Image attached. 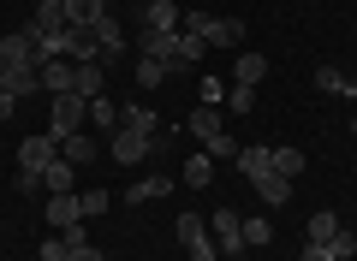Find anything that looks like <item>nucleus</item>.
<instances>
[{
    "label": "nucleus",
    "instance_id": "obj_39",
    "mask_svg": "<svg viewBox=\"0 0 357 261\" xmlns=\"http://www.w3.org/2000/svg\"><path fill=\"white\" fill-rule=\"evenodd\" d=\"M96 6H102V13H114V0H96Z\"/></svg>",
    "mask_w": 357,
    "mask_h": 261
},
{
    "label": "nucleus",
    "instance_id": "obj_18",
    "mask_svg": "<svg viewBox=\"0 0 357 261\" xmlns=\"http://www.w3.org/2000/svg\"><path fill=\"white\" fill-rule=\"evenodd\" d=\"M167 190H173V178H137V184L126 190V202H131V208H137V202H161Z\"/></svg>",
    "mask_w": 357,
    "mask_h": 261
},
{
    "label": "nucleus",
    "instance_id": "obj_28",
    "mask_svg": "<svg viewBox=\"0 0 357 261\" xmlns=\"http://www.w3.org/2000/svg\"><path fill=\"white\" fill-rule=\"evenodd\" d=\"M310 244H333V232H340V220H333V214H310Z\"/></svg>",
    "mask_w": 357,
    "mask_h": 261
},
{
    "label": "nucleus",
    "instance_id": "obj_3",
    "mask_svg": "<svg viewBox=\"0 0 357 261\" xmlns=\"http://www.w3.org/2000/svg\"><path fill=\"white\" fill-rule=\"evenodd\" d=\"M178 244H185V255H191V261H215L220 255V249H215V232H208V220H203V214H178Z\"/></svg>",
    "mask_w": 357,
    "mask_h": 261
},
{
    "label": "nucleus",
    "instance_id": "obj_14",
    "mask_svg": "<svg viewBox=\"0 0 357 261\" xmlns=\"http://www.w3.org/2000/svg\"><path fill=\"white\" fill-rule=\"evenodd\" d=\"M143 30H178V6L173 0H143Z\"/></svg>",
    "mask_w": 357,
    "mask_h": 261
},
{
    "label": "nucleus",
    "instance_id": "obj_24",
    "mask_svg": "<svg viewBox=\"0 0 357 261\" xmlns=\"http://www.w3.org/2000/svg\"><path fill=\"white\" fill-rule=\"evenodd\" d=\"M60 155H66L72 166H89V161H96V143H89L84 131H77V137H66V143H60Z\"/></svg>",
    "mask_w": 357,
    "mask_h": 261
},
{
    "label": "nucleus",
    "instance_id": "obj_25",
    "mask_svg": "<svg viewBox=\"0 0 357 261\" xmlns=\"http://www.w3.org/2000/svg\"><path fill=\"white\" fill-rule=\"evenodd\" d=\"M274 244V226L262 220V214H256V220H244V249H268Z\"/></svg>",
    "mask_w": 357,
    "mask_h": 261
},
{
    "label": "nucleus",
    "instance_id": "obj_26",
    "mask_svg": "<svg viewBox=\"0 0 357 261\" xmlns=\"http://www.w3.org/2000/svg\"><path fill=\"white\" fill-rule=\"evenodd\" d=\"M102 84H107V77H102V65H77V95H84V101H96V95H102Z\"/></svg>",
    "mask_w": 357,
    "mask_h": 261
},
{
    "label": "nucleus",
    "instance_id": "obj_34",
    "mask_svg": "<svg viewBox=\"0 0 357 261\" xmlns=\"http://www.w3.org/2000/svg\"><path fill=\"white\" fill-rule=\"evenodd\" d=\"M66 261H107L96 244H66Z\"/></svg>",
    "mask_w": 357,
    "mask_h": 261
},
{
    "label": "nucleus",
    "instance_id": "obj_2",
    "mask_svg": "<svg viewBox=\"0 0 357 261\" xmlns=\"http://www.w3.org/2000/svg\"><path fill=\"white\" fill-rule=\"evenodd\" d=\"M185 30L203 36L208 48H238L244 42V18H215V13H185Z\"/></svg>",
    "mask_w": 357,
    "mask_h": 261
},
{
    "label": "nucleus",
    "instance_id": "obj_32",
    "mask_svg": "<svg viewBox=\"0 0 357 261\" xmlns=\"http://www.w3.org/2000/svg\"><path fill=\"white\" fill-rule=\"evenodd\" d=\"M328 255H333V261H351V255H357V237L345 232V226H340V232H333V244H328Z\"/></svg>",
    "mask_w": 357,
    "mask_h": 261
},
{
    "label": "nucleus",
    "instance_id": "obj_21",
    "mask_svg": "<svg viewBox=\"0 0 357 261\" xmlns=\"http://www.w3.org/2000/svg\"><path fill=\"white\" fill-rule=\"evenodd\" d=\"M178 184H191V190L215 184V161H208V155H191V161H185V178H178Z\"/></svg>",
    "mask_w": 357,
    "mask_h": 261
},
{
    "label": "nucleus",
    "instance_id": "obj_27",
    "mask_svg": "<svg viewBox=\"0 0 357 261\" xmlns=\"http://www.w3.org/2000/svg\"><path fill=\"white\" fill-rule=\"evenodd\" d=\"M102 13V6H96V0H66V24L72 30H89V18Z\"/></svg>",
    "mask_w": 357,
    "mask_h": 261
},
{
    "label": "nucleus",
    "instance_id": "obj_8",
    "mask_svg": "<svg viewBox=\"0 0 357 261\" xmlns=\"http://www.w3.org/2000/svg\"><path fill=\"white\" fill-rule=\"evenodd\" d=\"M208 232H215V249H220V255H238V249H244V220H238L232 208H220L215 220H208Z\"/></svg>",
    "mask_w": 357,
    "mask_h": 261
},
{
    "label": "nucleus",
    "instance_id": "obj_10",
    "mask_svg": "<svg viewBox=\"0 0 357 261\" xmlns=\"http://www.w3.org/2000/svg\"><path fill=\"white\" fill-rule=\"evenodd\" d=\"M137 54H149V60H167V65H178V30H143V36H137Z\"/></svg>",
    "mask_w": 357,
    "mask_h": 261
},
{
    "label": "nucleus",
    "instance_id": "obj_33",
    "mask_svg": "<svg viewBox=\"0 0 357 261\" xmlns=\"http://www.w3.org/2000/svg\"><path fill=\"white\" fill-rule=\"evenodd\" d=\"M227 107H232V113H256V89H250V84H232Z\"/></svg>",
    "mask_w": 357,
    "mask_h": 261
},
{
    "label": "nucleus",
    "instance_id": "obj_20",
    "mask_svg": "<svg viewBox=\"0 0 357 261\" xmlns=\"http://www.w3.org/2000/svg\"><path fill=\"white\" fill-rule=\"evenodd\" d=\"M238 166H244V178H262V173H274V149H238Z\"/></svg>",
    "mask_w": 357,
    "mask_h": 261
},
{
    "label": "nucleus",
    "instance_id": "obj_9",
    "mask_svg": "<svg viewBox=\"0 0 357 261\" xmlns=\"http://www.w3.org/2000/svg\"><path fill=\"white\" fill-rule=\"evenodd\" d=\"M149 155H155V137H143V131H126V125H119V131H114V161H149Z\"/></svg>",
    "mask_w": 357,
    "mask_h": 261
},
{
    "label": "nucleus",
    "instance_id": "obj_7",
    "mask_svg": "<svg viewBox=\"0 0 357 261\" xmlns=\"http://www.w3.org/2000/svg\"><path fill=\"white\" fill-rule=\"evenodd\" d=\"M36 84H42V95H72L77 89V65L72 60H48V65H36Z\"/></svg>",
    "mask_w": 357,
    "mask_h": 261
},
{
    "label": "nucleus",
    "instance_id": "obj_4",
    "mask_svg": "<svg viewBox=\"0 0 357 261\" xmlns=\"http://www.w3.org/2000/svg\"><path fill=\"white\" fill-rule=\"evenodd\" d=\"M84 107H89V101L77 95V89H72V95H54V119H48V137H54V143L77 137V131H84Z\"/></svg>",
    "mask_w": 357,
    "mask_h": 261
},
{
    "label": "nucleus",
    "instance_id": "obj_37",
    "mask_svg": "<svg viewBox=\"0 0 357 261\" xmlns=\"http://www.w3.org/2000/svg\"><path fill=\"white\" fill-rule=\"evenodd\" d=\"M298 261H333V255H328V244H304V255H298Z\"/></svg>",
    "mask_w": 357,
    "mask_h": 261
},
{
    "label": "nucleus",
    "instance_id": "obj_23",
    "mask_svg": "<svg viewBox=\"0 0 357 261\" xmlns=\"http://www.w3.org/2000/svg\"><path fill=\"white\" fill-rule=\"evenodd\" d=\"M316 84H321V89H328V95H345V101H351V95H357V84H351V77H345V72H340V65H321V72H316Z\"/></svg>",
    "mask_w": 357,
    "mask_h": 261
},
{
    "label": "nucleus",
    "instance_id": "obj_30",
    "mask_svg": "<svg viewBox=\"0 0 357 261\" xmlns=\"http://www.w3.org/2000/svg\"><path fill=\"white\" fill-rule=\"evenodd\" d=\"M203 54H208V42H203V36H191V30L178 36V65H197Z\"/></svg>",
    "mask_w": 357,
    "mask_h": 261
},
{
    "label": "nucleus",
    "instance_id": "obj_12",
    "mask_svg": "<svg viewBox=\"0 0 357 261\" xmlns=\"http://www.w3.org/2000/svg\"><path fill=\"white\" fill-rule=\"evenodd\" d=\"M66 60H72V65H102V48H96V36L66 24Z\"/></svg>",
    "mask_w": 357,
    "mask_h": 261
},
{
    "label": "nucleus",
    "instance_id": "obj_13",
    "mask_svg": "<svg viewBox=\"0 0 357 261\" xmlns=\"http://www.w3.org/2000/svg\"><path fill=\"white\" fill-rule=\"evenodd\" d=\"M48 226H60V232L84 226V208H77V190H66V196H48Z\"/></svg>",
    "mask_w": 357,
    "mask_h": 261
},
{
    "label": "nucleus",
    "instance_id": "obj_38",
    "mask_svg": "<svg viewBox=\"0 0 357 261\" xmlns=\"http://www.w3.org/2000/svg\"><path fill=\"white\" fill-rule=\"evenodd\" d=\"M18 113V95H6V89H0V119H13Z\"/></svg>",
    "mask_w": 357,
    "mask_h": 261
},
{
    "label": "nucleus",
    "instance_id": "obj_31",
    "mask_svg": "<svg viewBox=\"0 0 357 261\" xmlns=\"http://www.w3.org/2000/svg\"><path fill=\"white\" fill-rule=\"evenodd\" d=\"M89 125H119V107L107 95H96V101H89Z\"/></svg>",
    "mask_w": 357,
    "mask_h": 261
},
{
    "label": "nucleus",
    "instance_id": "obj_1",
    "mask_svg": "<svg viewBox=\"0 0 357 261\" xmlns=\"http://www.w3.org/2000/svg\"><path fill=\"white\" fill-rule=\"evenodd\" d=\"M185 131H191V137L203 143V155H208V161H238V143L227 137V125H220V107H203V101H197V107H191V119H185Z\"/></svg>",
    "mask_w": 357,
    "mask_h": 261
},
{
    "label": "nucleus",
    "instance_id": "obj_19",
    "mask_svg": "<svg viewBox=\"0 0 357 261\" xmlns=\"http://www.w3.org/2000/svg\"><path fill=\"white\" fill-rule=\"evenodd\" d=\"M167 77H173V65H167V60H149V54H137V84H143V89H161Z\"/></svg>",
    "mask_w": 357,
    "mask_h": 261
},
{
    "label": "nucleus",
    "instance_id": "obj_11",
    "mask_svg": "<svg viewBox=\"0 0 357 261\" xmlns=\"http://www.w3.org/2000/svg\"><path fill=\"white\" fill-rule=\"evenodd\" d=\"M77 173H84V166H72L66 155H54L48 173H42V190H48V196H66V190H77Z\"/></svg>",
    "mask_w": 357,
    "mask_h": 261
},
{
    "label": "nucleus",
    "instance_id": "obj_15",
    "mask_svg": "<svg viewBox=\"0 0 357 261\" xmlns=\"http://www.w3.org/2000/svg\"><path fill=\"white\" fill-rule=\"evenodd\" d=\"M119 125H126V131H143V137H155V107H143V101H126V107H119Z\"/></svg>",
    "mask_w": 357,
    "mask_h": 261
},
{
    "label": "nucleus",
    "instance_id": "obj_6",
    "mask_svg": "<svg viewBox=\"0 0 357 261\" xmlns=\"http://www.w3.org/2000/svg\"><path fill=\"white\" fill-rule=\"evenodd\" d=\"M54 155H60V143H54V137H24V143H18V173H36L42 178Z\"/></svg>",
    "mask_w": 357,
    "mask_h": 261
},
{
    "label": "nucleus",
    "instance_id": "obj_17",
    "mask_svg": "<svg viewBox=\"0 0 357 261\" xmlns=\"http://www.w3.org/2000/svg\"><path fill=\"white\" fill-rule=\"evenodd\" d=\"M262 77H268V60H262V54H238V65H232V84H262Z\"/></svg>",
    "mask_w": 357,
    "mask_h": 261
},
{
    "label": "nucleus",
    "instance_id": "obj_35",
    "mask_svg": "<svg viewBox=\"0 0 357 261\" xmlns=\"http://www.w3.org/2000/svg\"><path fill=\"white\" fill-rule=\"evenodd\" d=\"M220 95H227V84L220 77H203V107H220Z\"/></svg>",
    "mask_w": 357,
    "mask_h": 261
},
{
    "label": "nucleus",
    "instance_id": "obj_29",
    "mask_svg": "<svg viewBox=\"0 0 357 261\" xmlns=\"http://www.w3.org/2000/svg\"><path fill=\"white\" fill-rule=\"evenodd\" d=\"M274 173H280V178H298V173H304V149H274Z\"/></svg>",
    "mask_w": 357,
    "mask_h": 261
},
{
    "label": "nucleus",
    "instance_id": "obj_5",
    "mask_svg": "<svg viewBox=\"0 0 357 261\" xmlns=\"http://www.w3.org/2000/svg\"><path fill=\"white\" fill-rule=\"evenodd\" d=\"M89 36H96V48H102V65L126 54V24H119L114 13H96V18H89Z\"/></svg>",
    "mask_w": 357,
    "mask_h": 261
},
{
    "label": "nucleus",
    "instance_id": "obj_16",
    "mask_svg": "<svg viewBox=\"0 0 357 261\" xmlns=\"http://www.w3.org/2000/svg\"><path fill=\"white\" fill-rule=\"evenodd\" d=\"M256 196H262L268 208H280V202L292 196V178H280V173H262V178H256Z\"/></svg>",
    "mask_w": 357,
    "mask_h": 261
},
{
    "label": "nucleus",
    "instance_id": "obj_36",
    "mask_svg": "<svg viewBox=\"0 0 357 261\" xmlns=\"http://www.w3.org/2000/svg\"><path fill=\"white\" fill-rule=\"evenodd\" d=\"M36 255H42V261H66V237H48V244H42Z\"/></svg>",
    "mask_w": 357,
    "mask_h": 261
},
{
    "label": "nucleus",
    "instance_id": "obj_22",
    "mask_svg": "<svg viewBox=\"0 0 357 261\" xmlns=\"http://www.w3.org/2000/svg\"><path fill=\"white\" fill-rule=\"evenodd\" d=\"M77 208H84V220H96V214L114 208V196H107L102 184H84V190H77Z\"/></svg>",
    "mask_w": 357,
    "mask_h": 261
}]
</instances>
